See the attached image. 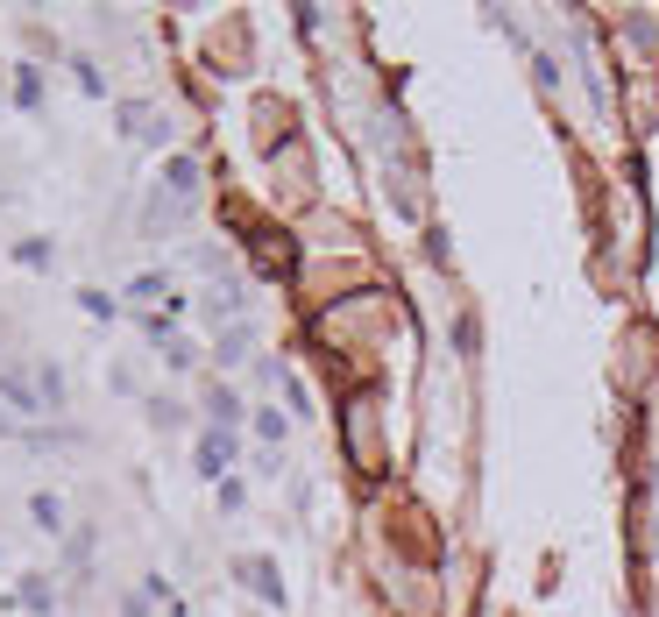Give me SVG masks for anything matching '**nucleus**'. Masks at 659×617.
I'll return each mask as SVG.
<instances>
[{
  "mask_svg": "<svg viewBox=\"0 0 659 617\" xmlns=\"http://www.w3.org/2000/svg\"><path fill=\"white\" fill-rule=\"evenodd\" d=\"M341 440H348V461H355L362 476L383 469V405H376L369 391H355V398L341 405Z\"/></svg>",
  "mask_w": 659,
  "mask_h": 617,
  "instance_id": "1",
  "label": "nucleus"
},
{
  "mask_svg": "<svg viewBox=\"0 0 659 617\" xmlns=\"http://www.w3.org/2000/svg\"><path fill=\"white\" fill-rule=\"evenodd\" d=\"M206 419H213V426H227V433H234V419H241V391H234V383H220V391H213V398H206Z\"/></svg>",
  "mask_w": 659,
  "mask_h": 617,
  "instance_id": "10",
  "label": "nucleus"
},
{
  "mask_svg": "<svg viewBox=\"0 0 659 617\" xmlns=\"http://www.w3.org/2000/svg\"><path fill=\"white\" fill-rule=\"evenodd\" d=\"M256 433H263L270 447H284V412H277V405H263V412H256Z\"/></svg>",
  "mask_w": 659,
  "mask_h": 617,
  "instance_id": "15",
  "label": "nucleus"
},
{
  "mask_svg": "<svg viewBox=\"0 0 659 617\" xmlns=\"http://www.w3.org/2000/svg\"><path fill=\"white\" fill-rule=\"evenodd\" d=\"M8 603L29 610V617H57V589H50V575H22V589H15Z\"/></svg>",
  "mask_w": 659,
  "mask_h": 617,
  "instance_id": "5",
  "label": "nucleus"
},
{
  "mask_svg": "<svg viewBox=\"0 0 659 617\" xmlns=\"http://www.w3.org/2000/svg\"><path fill=\"white\" fill-rule=\"evenodd\" d=\"M178 213H185V199H171V192H163V185H156V199H149V213H142V227H149V235H163V227H171Z\"/></svg>",
  "mask_w": 659,
  "mask_h": 617,
  "instance_id": "11",
  "label": "nucleus"
},
{
  "mask_svg": "<svg viewBox=\"0 0 659 617\" xmlns=\"http://www.w3.org/2000/svg\"><path fill=\"white\" fill-rule=\"evenodd\" d=\"M163 192H171V199H192V192H199V164H192V157H171V164H163Z\"/></svg>",
  "mask_w": 659,
  "mask_h": 617,
  "instance_id": "8",
  "label": "nucleus"
},
{
  "mask_svg": "<svg viewBox=\"0 0 659 617\" xmlns=\"http://www.w3.org/2000/svg\"><path fill=\"white\" fill-rule=\"evenodd\" d=\"M15 100H22V107H36V100H43V79H36V64H22V71H15Z\"/></svg>",
  "mask_w": 659,
  "mask_h": 617,
  "instance_id": "14",
  "label": "nucleus"
},
{
  "mask_svg": "<svg viewBox=\"0 0 659 617\" xmlns=\"http://www.w3.org/2000/svg\"><path fill=\"white\" fill-rule=\"evenodd\" d=\"M163 362H171V369H192V341L171 334V341H163Z\"/></svg>",
  "mask_w": 659,
  "mask_h": 617,
  "instance_id": "17",
  "label": "nucleus"
},
{
  "mask_svg": "<svg viewBox=\"0 0 659 617\" xmlns=\"http://www.w3.org/2000/svg\"><path fill=\"white\" fill-rule=\"evenodd\" d=\"M128 298H135V305H149V313H156V305H163V298H171V305H178V291H171V277H163V270H142V277L128 284Z\"/></svg>",
  "mask_w": 659,
  "mask_h": 617,
  "instance_id": "7",
  "label": "nucleus"
},
{
  "mask_svg": "<svg viewBox=\"0 0 659 617\" xmlns=\"http://www.w3.org/2000/svg\"><path fill=\"white\" fill-rule=\"evenodd\" d=\"M213 355H220V369H234L241 355H249V320H234V327H220V341H213Z\"/></svg>",
  "mask_w": 659,
  "mask_h": 617,
  "instance_id": "9",
  "label": "nucleus"
},
{
  "mask_svg": "<svg viewBox=\"0 0 659 617\" xmlns=\"http://www.w3.org/2000/svg\"><path fill=\"white\" fill-rule=\"evenodd\" d=\"M0 398L15 405V419H43V412H50V398H43L36 369H22V362H8V369H0Z\"/></svg>",
  "mask_w": 659,
  "mask_h": 617,
  "instance_id": "2",
  "label": "nucleus"
},
{
  "mask_svg": "<svg viewBox=\"0 0 659 617\" xmlns=\"http://www.w3.org/2000/svg\"><path fill=\"white\" fill-rule=\"evenodd\" d=\"M71 71H78V86H86V93H107V79H100L93 57H71Z\"/></svg>",
  "mask_w": 659,
  "mask_h": 617,
  "instance_id": "16",
  "label": "nucleus"
},
{
  "mask_svg": "<svg viewBox=\"0 0 659 617\" xmlns=\"http://www.w3.org/2000/svg\"><path fill=\"white\" fill-rule=\"evenodd\" d=\"M227 461H234V433H227V426H206V433H199V469L227 483Z\"/></svg>",
  "mask_w": 659,
  "mask_h": 617,
  "instance_id": "4",
  "label": "nucleus"
},
{
  "mask_svg": "<svg viewBox=\"0 0 659 617\" xmlns=\"http://www.w3.org/2000/svg\"><path fill=\"white\" fill-rule=\"evenodd\" d=\"M36 383H43V398H50V412L64 405V369L57 362H36Z\"/></svg>",
  "mask_w": 659,
  "mask_h": 617,
  "instance_id": "13",
  "label": "nucleus"
},
{
  "mask_svg": "<svg viewBox=\"0 0 659 617\" xmlns=\"http://www.w3.org/2000/svg\"><path fill=\"white\" fill-rule=\"evenodd\" d=\"M78 305H86V313H93V320H114V298H107V291H86V298H78Z\"/></svg>",
  "mask_w": 659,
  "mask_h": 617,
  "instance_id": "18",
  "label": "nucleus"
},
{
  "mask_svg": "<svg viewBox=\"0 0 659 617\" xmlns=\"http://www.w3.org/2000/svg\"><path fill=\"white\" fill-rule=\"evenodd\" d=\"M0 440H29V433H22V419H15V412H0Z\"/></svg>",
  "mask_w": 659,
  "mask_h": 617,
  "instance_id": "19",
  "label": "nucleus"
},
{
  "mask_svg": "<svg viewBox=\"0 0 659 617\" xmlns=\"http://www.w3.org/2000/svg\"><path fill=\"white\" fill-rule=\"evenodd\" d=\"M241 582H249L263 603H284V575H277V561H263V554H256V561H241Z\"/></svg>",
  "mask_w": 659,
  "mask_h": 617,
  "instance_id": "6",
  "label": "nucleus"
},
{
  "mask_svg": "<svg viewBox=\"0 0 659 617\" xmlns=\"http://www.w3.org/2000/svg\"><path fill=\"white\" fill-rule=\"evenodd\" d=\"M249 249H256V263H263L270 277H291V270H298V249H291V235H270V227H263V235H249Z\"/></svg>",
  "mask_w": 659,
  "mask_h": 617,
  "instance_id": "3",
  "label": "nucleus"
},
{
  "mask_svg": "<svg viewBox=\"0 0 659 617\" xmlns=\"http://www.w3.org/2000/svg\"><path fill=\"white\" fill-rule=\"evenodd\" d=\"M29 518H36L43 532H64V504H57L50 490H36V497H29Z\"/></svg>",
  "mask_w": 659,
  "mask_h": 617,
  "instance_id": "12",
  "label": "nucleus"
}]
</instances>
